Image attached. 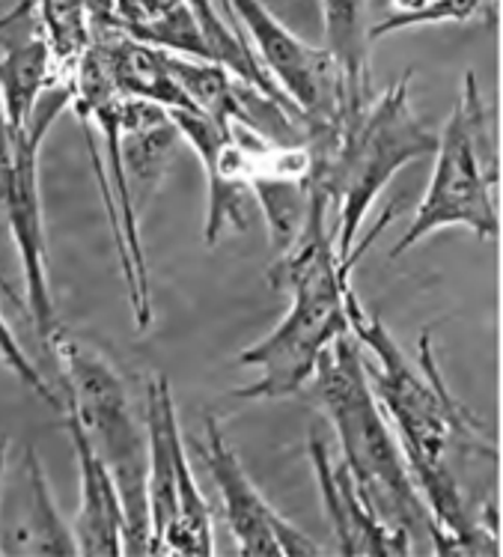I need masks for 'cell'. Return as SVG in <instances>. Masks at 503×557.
<instances>
[{"instance_id": "cell-1", "label": "cell", "mask_w": 503, "mask_h": 557, "mask_svg": "<svg viewBox=\"0 0 503 557\" xmlns=\"http://www.w3.org/2000/svg\"><path fill=\"white\" fill-rule=\"evenodd\" d=\"M349 331L361 343L369 387L441 534L438 555H501L498 447L447 387L432 331L420 334L412 364L357 293L349 298Z\"/></svg>"}, {"instance_id": "cell-2", "label": "cell", "mask_w": 503, "mask_h": 557, "mask_svg": "<svg viewBox=\"0 0 503 557\" xmlns=\"http://www.w3.org/2000/svg\"><path fill=\"white\" fill-rule=\"evenodd\" d=\"M265 281L289 293V310L263 341L239 352L241 367L260 370L253 385L236 391L241 399H284L298 394L316 373L322 352L349 334V298L355 293L331 230V206L319 185L310 183L307 215L295 239L277 250Z\"/></svg>"}, {"instance_id": "cell-3", "label": "cell", "mask_w": 503, "mask_h": 557, "mask_svg": "<svg viewBox=\"0 0 503 557\" xmlns=\"http://www.w3.org/2000/svg\"><path fill=\"white\" fill-rule=\"evenodd\" d=\"M72 108L84 123L135 325L138 331H147L152 325V289L140 221L147 215L149 200L159 191L183 135L171 111L147 99H126L111 92L72 102Z\"/></svg>"}, {"instance_id": "cell-4", "label": "cell", "mask_w": 503, "mask_h": 557, "mask_svg": "<svg viewBox=\"0 0 503 557\" xmlns=\"http://www.w3.org/2000/svg\"><path fill=\"white\" fill-rule=\"evenodd\" d=\"M313 375L316 397L366 507L388 531L412 540L414 555H438L441 534L369 387L364 352L352 331L322 352Z\"/></svg>"}, {"instance_id": "cell-5", "label": "cell", "mask_w": 503, "mask_h": 557, "mask_svg": "<svg viewBox=\"0 0 503 557\" xmlns=\"http://www.w3.org/2000/svg\"><path fill=\"white\" fill-rule=\"evenodd\" d=\"M438 147V132L414 114L412 108V72L373 92V99L355 120H349L340 135V144L325 164H313L310 183L319 185L331 206V230L337 253L349 272H355L369 242L388 224L393 209L361 245L357 230L364 227L369 209L381 191L393 183V176L414 161L432 156Z\"/></svg>"}, {"instance_id": "cell-6", "label": "cell", "mask_w": 503, "mask_h": 557, "mask_svg": "<svg viewBox=\"0 0 503 557\" xmlns=\"http://www.w3.org/2000/svg\"><path fill=\"white\" fill-rule=\"evenodd\" d=\"M48 352L60 370L63 414L75 418L80 433L102 459L126 512V555H149V442L126 379L90 343L60 325L48 337Z\"/></svg>"}, {"instance_id": "cell-7", "label": "cell", "mask_w": 503, "mask_h": 557, "mask_svg": "<svg viewBox=\"0 0 503 557\" xmlns=\"http://www.w3.org/2000/svg\"><path fill=\"white\" fill-rule=\"evenodd\" d=\"M432 156V180L405 236L390 250L393 260L438 230L465 227L477 239H498L501 233L494 128L474 72H465L462 96L438 135Z\"/></svg>"}, {"instance_id": "cell-8", "label": "cell", "mask_w": 503, "mask_h": 557, "mask_svg": "<svg viewBox=\"0 0 503 557\" xmlns=\"http://www.w3.org/2000/svg\"><path fill=\"white\" fill-rule=\"evenodd\" d=\"M229 22L239 24L251 36L253 58L304 120L307 149L313 164H325L340 144L349 120L364 108L352 102L343 66L328 48H316L289 30L263 0H221Z\"/></svg>"}, {"instance_id": "cell-9", "label": "cell", "mask_w": 503, "mask_h": 557, "mask_svg": "<svg viewBox=\"0 0 503 557\" xmlns=\"http://www.w3.org/2000/svg\"><path fill=\"white\" fill-rule=\"evenodd\" d=\"M143 421L149 442V555H215L212 510L191 471L167 375L149 379Z\"/></svg>"}, {"instance_id": "cell-10", "label": "cell", "mask_w": 503, "mask_h": 557, "mask_svg": "<svg viewBox=\"0 0 503 557\" xmlns=\"http://www.w3.org/2000/svg\"><path fill=\"white\" fill-rule=\"evenodd\" d=\"M66 108H72V87L54 84L36 102L30 120L12 132L10 185L0 197V218L10 230L12 245L18 250V262H22L27 317L34 322L36 337L42 343H48V337L63 322L58 317L51 277H48V236L42 197H39V149H42L48 128Z\"/></svg>"}, {"instance_id": "cell-11", "label": "cell", "mask_w": 503, "mask_h": 557, "mask_svg": "<svg viewBox=\"0 0 503 557\" xmlns=\"http://www.w3.org/2000/svg\"><path fill=\"white\" fill-rule=\"evenodd\" d=\"M200 456L221 495V510L227 519L229 536L244 557H319L328 555L310 534L277 512L263 492L253 486L239 454L232 450L221 421L206 414V442Z\"/></svg>"}, {"instance_id": "cell-12", "label": "cell", "mask_w": 503, "mask_h": 557, "mask_svg": "<svg viewBox=\"0 0 503 557\" xmlns=\"http://www.w3.org/2000/svg\"><path fill=\"white\" fill-rule=\"evenodd\" d=\"M227 128L239 140L244 176L251 194L260 200L268 239L277 250H284L295 239L298 227L307 215L313 173L307 144H277L239 123H229Z\"/></svg>"}, {"instance_id": "cell-13", "label": "cell", "mask_w": 503, "mask_h": 557, "mask_svg": "<svg viewBox=\"0 0 503 557\" xmlns=\"http://www.w3.org/2000/svg\"><path fill=\"white\" fill-rule=\"evenodd\" d=\"M185 144H191L206 173L203 239L215 248L224 233H244L251 224V185L244 176L239 140L200 111H171Z\"/></svg>"}, {"instance_id": "cell-14", "label": "cell", "mask_w": 503, "mask_h": 557, "mask_svg": "<svg viewBox=\"0 0 503 557\" xmlns=\"http://www.w3.org/2000/svg\"><path fill=\"white\" fill-rule=\"evenodd\" d=\"M58 78L51 42L39 18L36 0H18L0 18V111L10 128H22L36 102L46 96Z\"/></svg>"}, {"instance_id": "cell-15", "label": "cell", "mask_w": 503, "mask_h": 557, "mask_svg": "<svg viewBox=\"0 0 503 557\" xmlns=\"http://www.w3.org/2000/svg\"><path fill=\"white\" fill-rule=\"evenodd\" d=\"M307 450L316 480H319L322 507H325V519L331 524L337 555H414L412 540L388 531L366 507L349 468L343 459L340 462L334 459L331 444L319 426L310 430Z\"/></svg>"}, {"instance_id": "cell-16", "label": "cell", "mask_w": 503, "mask_h": 557, "mask_svg": "<svg viewBox=\"0 0 503 557\" xmlns=\"http://www.w3.org/2000/svg\"><path fill=\"white\" fill-rule=\"evenodd\" d=\"M63 423H66V433H70L80 474V507L75 522H72V536H75L78 555H126L123 552V543H126V512H123V504H120L114 478L104 468L102 459L96 456V450L87 442V435L80 433L75 418L63 414Z\"/></svg>"}, {"instance_id": "cell-17", "label": "cell", "mask_w": 503, "mask_h": 557, "mask_svg": "<svg viewBox=\"0 0 503 557\" xmlns=\"http://www.w3.org/2000/svg\"><path fill=\"white\" fill-rule=\"evenodd\" d=\"M22 480L24 507L15 510L10 531L0 540V555H78L75 536L60 519L34 447L24 450Z\"/></svg>"}, {"instance_id": "cell-18", "label": "cell", "mask_w": 503, "mask_h": 557, "mask_svg": "<svg viewBox=\"0 0 503 557\" xmlns=\"http://www.w3.org/2000/svg\"><path fill=\"white\" fill-rule=\"evenodd\" d=\"M116 18L140 42L185 58L215 60L188 0H116Z\"/></svg>"}, {"instance_id": "cell-19", "label": "cell", "mask_w": 503, "mask_h": 557, "mask_svg": "<svg viewBox=\"0 0 503 557\" xmlns=\"http://www.w3.org/2000/svg\"><path fill=\"white\" fill-rule=\"evenodd\" d=\"M36 7L51 42L58 78L72 87L75 69L90 46L92 27L120 22L116 0H36Z\"/></svg>"}, {"instance_id": "cell-20", "label": "cell", "mask_w": 503, "mask_h": 557, "mask_svg": "<svg viewBox=\"0 0 503 557\" xmlns=\"http://www.w3.org/2000/svg\"><path fill=\"white\" fill-rule=\"evenodd\" d=\"M322 18H325V48L343 66L352 102L364 108L373 99L366 0H322Z\"/></svg>"}, {"instance_id": "cell-21", "label": "cell", "mask_w": 503, "mask_h": 557, "mask_svg": "<svg viewBox=\"0 0 503 557\" xmlns=\"http://www.w3.org/2000/svg\"><path fill=\"white\" fill-rule=\"evenodd\" d=\"M498 0H366V39H376L420 27V24H468L486 18L494 24Z\"/></svg>"}, {"instance_id": "cell-22", "label": "cell", "mask_w": 503, "mask_h": 557, "mask_svg": "<svg viewBox=\"0 0 503 557\" xmlns=\"http://www.w3.org/2000/svg\"><path fill=\"white\" fill-rule=\"evenodd\" d=\"M0 289H7V286L0 284ZM10 293V289H7ZM0 361L7 364V370H10L18 382H22L24 387H30L36 397H42L51 406V409H63V399H60V394L54 391V387L48 385L46 375L36 370V364L27 358V352H24V346L18 343V337H15V331L10 329V322H7V317H3V310H0Z\"/></svg>"}, {"instance_id": "cell-23", "label": "cell", "mask_w": 503, "mask_h": 557, "mask_svg": "<svg viewBox=\"0 0 503 557\" xmlns=\"http://www.w3.org/2000/svg\"><path fill=\"white\" fill-rule=\"evenodd\" d=\"M7 447H10V442L0 438V483H3V468H7Z\"/></svg>"}]
</instances>
